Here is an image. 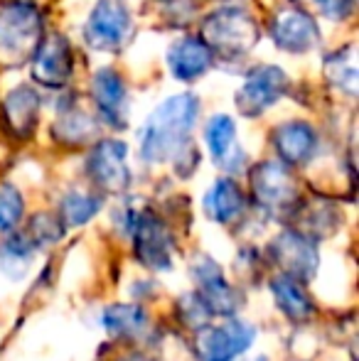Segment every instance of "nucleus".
Masks as SVG:
<instances>
[{
    "instance_id": "1",
    "label": "nucleus",
    "mask_w": 359,
    "mask_h": 361,
    "mask_svg": "<svg viewBox=\"0 0 359 361\" xmlns=\"http://www.w3.org/2000/svg\"><path fill=\"white\" fill-rule=\"evenodd\" d=\"M200 101L195 94H178L165 99L148 116L140 128V155L145 162H165L180 157L185 145L190 143V133L195 128Z\"/></svg>"
},
{
    "instance_id": "2",
    "label": "nucleus",
    "mask_w": 359,
    "mask_h": 361,
    "mask_svg": "<svg viewBox=\"0 0 359 361\" xmlns=\"http://www.w3.org/2000/svg\"><path fill=\"white\" fill-rule=\"evenodd\" d=\"M200 39L221 59H239L259 42V25L244 8L224 5L202 20Z\"/></svg>"
},
{
    "instance_id": "3",
    "label": "nucleus",
    "mask_w": 359,
    "mask_h": 361,
    "mask_svg": "<svg viewBox=\"0 0 359 361\" xmlns=\"http://www.w3.org/2000/svg\"><path fill=\"white\" fill-rule=\"evenodd\" d=\"M42 39V15L32 3L13 0L0 8V49L5 57L20 59L35 52Z\"/></svg>"
},
{
    "instance_id": "4",
    "label": "nucleus",
    "mask_w": 359,
    "mask_h": 361,
    "mask_svg": "<svg viewBox=\"0 0 359 361\" xmlns=\"http://www.w3.org/2000/svg\"><path fill=\"white\" fill-rule=\"evenodd\" d=\"M254 327L241 319H226L221 324H209L197 329L195 354L200 361H234L254 344Z\"/></svg>"
},
{
    "instance_id": "5",
    "label": "nucleus",
    "mask_w": 359,
    "mask_h": 361,
    "mask_svg": "<svg viewBox=\"0 0 359 361\" xmlns=\"http://www.w3.org/2000/svg\"><path fill=\"white\" fill-rule=\"evenodd\" d=\"M269 256L281 268L283 276L300 283L312 281L320 268L317 243L298 228H283L281 233H276V238L269 243Z\"/></svg>"
},
{
    "instance_id": "6",
    "label": "nucleus",
    "mask_w": 359,
    "mask_h": 361,
    "mask_svg": "<svg viewBox=\"0 0 359 361\" xmlns=\"http://www.w3.org/2000/svg\"><path fill=\"white\" fill-rule=\"evenodd\" d=\"M288 91V76L281 67L273 64H259L249 69L244 84L236 91V109L244 118H259L261 114L276 106L281 96Z\"/></svg>"
},
{
    "instance_id": "7",
    "label": "nucleus",
    "mask_w": 359,
    "mask_h": 361,
    "mask_svg": "<svg viewBox=\"0 0 359 361\" xmlns=\"http://www.w3.org/2000/svg\"><path fill=\"white\" fill-rule=\"evenodd\" d=\"M251 192L266 212H288L300 202L298 182L286 162L266 160L251 170Z\"/></svg>"
},
{
    "instance_id": "8",
    "label": "nucleus",
    "mask_w": 359,
    "mask_h": 361,
    "mask_svg": "<svg viewBox=\"0 0 359 361\" xmlns=\"http://www.w3.org/2000/svg\"><path fill=\"white\" fill-rule=\"evenodd\" d=\"M130 233L135 241V256L148 271H170L173 268V233L155 212H135Z\"/></svg>"
},
{
    "instance_id": "9",
    "label": "nucleus",
    "mask_w": 359,
    "mask_h": 361,
    "mask_svg": "<svg viewBox=\"0 0 359 361\" xmlns=\"http://www.w3.org/2000/svg\"><path fill=\"white\" fill-rule=\"evenodd\" d=\"M190 273L195 278V293L202 298V302L207 305L212 314H224V317H231V314L239 310L241 305V295L236 293L234 288L226 283L224 273H221L219 263L212 261L209 256H197L190 266Z\"/></svg>"
},
{
    "instance_id": "10",
    "label": "nucleus",
    "mask_w": 359,
    "mask_h": 361,
    "mask_svg": "<svg viewBox=\"0 0 359 361\" xmlns=\"http://www.w3.org/2000/svg\"><path fill=\"white\" fill-rule=\"evenodd\" d=\"M128 145L121 140H99L94 150L89 152L87 172L96 187H101L109 195H121L130 185L128 170Z\"/></svg>"
},
{
    "instance_id": "11",
    "label": "nucleus",
    "mask_w": 359,
    "mask_h": 361,
    "mask_svg": "<svg viewBox=\"0 0 359 361\" xmlns=\"http://www.w3.org/2000/svg\"><path fill=\"white\" fill-rule=\"evenodd\" d=\"M74 59L69 39L59 32H52L35 47L32 52V79L47 89H62L72 79Z\"/></svg>"
},
{
    "instance_id": "12",
    "label": "nucleus",
    "mask_w": 359,
    "mask_h": 361,
    "mask_svg": "<svg viewBox=\"0 0 359 361\" xmlns=\"http://www.w3.org/2000/svg\"><path fill=\"white\" fill-rule=\"evenodd\" d=\"M84 35H87V42L94 49L114 52V49H118L130 35L128 10L121 3H116V0H99L96 8L91 10Z\"/></svg>"
},
{
    "instance_id": "13",
    "label": "nucleus",
    "mask_w": 359,
    "mask_h": 361,
    "mask_svg": "<svg viewBox=\"0 0 359 361\" xmlns=\"http://www.w3.org/2000/svg\"><path fill=\"white\" fill-rule=\"evenodd\" d=\"M271 37L278 49L291 54H305L320 44L322 35L317 23L300 8H283L271 23Z\"/></svg>"
},
{
    "instance_id": "14",
    "label": "nucleus",
    "mask_w": 359,
    "mask_h": 361,
    "mask_svg": "<svg viewBox=\"0 0 359 361\" xmlns=\"http://www.w3.org/2000/svg\"><path fill=\"white\" fill-rule=\"evenodd\" d=\"M205 140L214 162L226 172H239L246 162V155L236 145V126L226 114L212 116L205 126Z\"/></svg>"
},
{
    "instance_id": "15",
    "label": "nucleus",
    "mask_w": 359,
    "mask_h": 361,
    "mask_svg": "<svg viewBox=\"0 0 359 361\" xmlns=\"http://www.w3.org/2000/svg\"><path fill=\"white\" fill-rule=\"evenodd\" d=\"M94 99L99 114L111 128H126L128 126V94H126L123 79L114 69H101L94 76Z\"/></svg>"
},
{
    "instance_id": "16",
    "label": "nucleus",
    "mask_w": 359,
    "mask_h": 361,
    "mask_svg": "<svg viewBox=\"0 0 359 361\" xmlns=\"http://www.w3.org/2000/svg\"><path fill=\"white\" fill-rule=\"evenodd\" d=\"M273 147L288 167L305 165L317 150V133L305 121H288L273 130Z\"/></svg>"
},
{
    "instance_id": "17",
    "label": "nucleus",
    "mask_w": 359,
    "mask_h": 361,
    "mask_svg": "<svg viewBox=\"0 0 359 361\" xmlns=\"http://www.w3.org/2000/svg\"><path fill=\"white\" fill-rule=\"evenodd\" d=\"M214 54L209 52L202 39L197 37H182L173 47L168 49V67L175 74V79L180 81H197L200 76H205L212 67Z\"/></svg>"
},
{
    "instance_id": "18",
    "label": "nucleus",
    "mask_w": 359,
    "mask_h": 361,
    "mask_svg": "<svg viewBox=\"0 0 359 361\" xmlns=\"http://www.w3.org/2000/svg\"><path fill=\"white\" fill-rule=\"evenodd\" d=\"M3 116L15 138H30L37 126L39 94L32 86H15L3 101Z\"/></svg>"
},
{
    "instance_id": "19",
    "label": "nucleus",
    "mask_w": 359,
    "mask_h": 361,
    "mask_svg": "<svg viewBox=\"0 0 359 361\" xmlns=\"http://www.w3.org/2000/svg\"><path fill=\"white\" fill-rule=\"evenodd\" d=\"M205 207H207V214L214 219L217 224H234L236 219L244 214L246 209V200H244V192L241 187L236 185L234 180L229 177H221L212 185V190L207 192L205 197Z\"/></svg>"
},
{
    "instance_id": "20",
    "label": "nucleus",
    "mask_w": 359,
    "mask_h": 361,
    "mask_svg": "<svg viewBox=\"0 0 359 361\" xmlns=\"http://www.w3.org/2000/svg\"><path fill=\"white\" fill-rule=\"evenodd\" d=\"M271 293H273V298H276L278 310H281L288 319H293V322H298V324L308 322V319L315 314V302H312V298L305 293L300 281H293V278L281 273V276H276L271 281Z\"/></svg>"
},
{
    "instance_id": "21",
    "label": "nucleus",
    "mask_w": 359,
    "mask_h": 361,
    "mask_svg": "<svg viewBox=\"0 0 359 361\" xmlns=\"http://www.w3.org/2000/svg\"><path fill=\"white\" fill-rule=\"evenodd\" d=\"M101 324L111 337H121V339H133V337H143L148 332V314L143 307L138 305H111L104 310L101 314Z\"/></svg>"
},
{
    "instance_id": "22",
    "label": "nucleus",
    "mask_w": 359,
    "mask_h": 361,
    "mask_svg": "<svg viewBox=\"0 0 359 361\" xmlns=\"http://www.w3.org/2000/svg\"><path fill=\"white\" fill-rule=\"evenodd\" d=\"M325 76L327 81L342 89L347 96H357L359 86V69H357V47L347 44V47L332 52L325 59Z\"/></svg>"
},
{
    "instance_id": "23",
    "label": "nucleus",
    "mask_w": 359,
    "mask_h": 361,
    "mask_svg": "<svg viewBox=\"0 0 359 361\" xmlns=\"http://www.w3.org/2000/svg\"><path fill=\"white\" fill-rule=\"evenodd\" d=\"M37 248L30 243L25 233H10L5 243L0 246V271L10 278H23L28 273V266L32 263V256Z\"/></svg>"
},
{
    "instance_id": "24",
    "label": "nucleus",
    "mask_w": 359,
    "mask_h": 361,
    "mask_svg": "<svg viewBox=\"0 0 359 361\" xmlns=\"http://www.w3.org/2000/svg\"><path fill=\"white\" fill-rule=\"evenodd\" d=\"M101 209V200L87 192H69L64 195L62 207H59V219H62L64 228H74L87 224L89 219H94Z\"/></svg>"
},
{
    "instance_id": "25",
    "label": "nucleus",
    "mask_w": 359,
    "mask_h": 361,
    "mask_svg": "<svg viewBox=\"0 0 359 361\" xmlns=\"http://www.w3.org/2000/svg\"><path fill=\"white\" fill-rule=\"evenodd\" d=\"M64 224L62 219L52 216V214H37L32 216V221L28 224V228H25V236L30 238V243H32L35 248H42V246H49V243L59 241V238L64 236Z\"/></svg>"
},
{
    "instance_id": "26",
    "label": "nucleus",
    "mask_w": 359,
    "mask_h": 361,
    "mask_svg": "<svg viewBox=\"0 0 359 361\" xmlns=\"http://www.w3.org/2000/svg\"><path fill=\"white\" fill-rule=\"evenodd\" d=\"M54 133L67 143H84L89 135L96 133V126L91 123L87 114L72 111V114H64V118H59V123L54 126Z\"/></svg>"
},
{
    "instance_id": "27",
    "label": "nucleus",
    "mask_w": 359,
    "mask_h": 361,
    "mask_svg": "<svg viewBox=\"0 0 359 361\" xmlns=\"http://www.w3.org/2000/svg\"><path fill=\"white\" fill-rule=\"evenodd\" d=\"M25 202L13 185H0V231H13L23 219Z\"/></svg>"
},
{
    "instance_id": "28",
    "label": "nucleus",
    "mask_w": 359,
    "mask_h": 361,
    "mask_svg": "<svg viewBox=\"0 0 359 361\" xmlns=\"http://www.w3.org/2000/svg\"><path fill=\"white\" fill-rule=\"evenodd\" d=\"M178 312H180L182 324H187V327L195 329V332L200 327H205V324L209 322V317H214V314L207 310V305L202 302V298L197 293H187L185 298H180Z\"/></svg>"
},
{
    "instance_id": "29",
    "label": "nucleus",
    "mask_w": 359,
    "mask_h": 361,
    "mask_svg": "<svg viewBox=\"0 0 359 361\" xmlns=\"http://www.w3.org/2000/svg\"><path fill=\"white\" fill-rule=\"evenodd\" d=\"M320 5V13L325 15L327 20H335V23H342L347 20L357 8V0H317Z\"/></svg>"
},
{
    "instance_id": "30",
    "label": "nucleus",
    "mask_w": 359,
    "mask_h": 361,
    "mask_svg": "<svg viewBox=\"0 0 359 361\" xmlns=\"http://www.w3.org/2000/svg\"><path fill=\"white\" fill-rule=\"evenodd\" d=\"M116 361H150V359L145 357V354H126V357H121Z\"/></svg>"
},
{
    "instance_id": "31",
    "label": "nucleus",
    "mask_w": 359,
    "mask_h": 361,
    "mask_svg": "<svg viewBox=\"0 0 359 361\" xmlns=\"http://www.w3.org/2000/svg\"><path fill=\"white\" fill-rule=\"evenodd\" d=\"M249 361H269L266 357H256V359H249Z\"/></svg>"
}]
</instances>
